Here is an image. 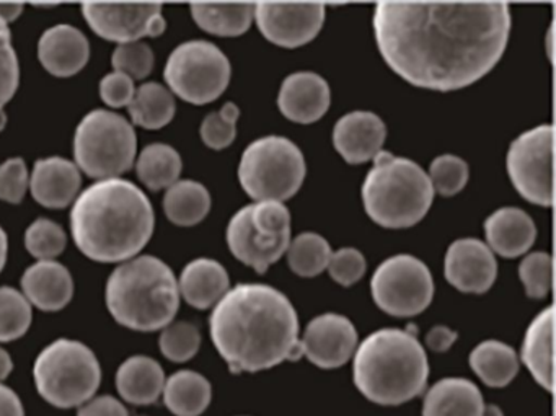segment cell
Segmentation results:
<instances>
[{
	"instance_id": "36",
	"label": "cell",
	"mask_w": 556,
	"mask_h": 416,
	"mask_svg": "<svg viewBox=\"0 0 556 416\" xmlns=\"http://www.w3.org/2000/svg\"><path fill=\"white\" fill-rule=\"evenodd\" d=\"M159 346L167 360L174 363H187L200 351V330L191 322H174L162 331Z\"/></svg>"
},
{
	"instance_id": "41",
	"label": "cell",
	"mask_w": 556,
	"mask_h": 416,
	"mask_svg": "<svg viewBox=\"0 0 556 416\" xmlns=\"http://www.w3.org/2000/svg\"><path fill=\"white\" fill-rule=\"evenodd\" d=\"M519 278L527 298L543 299L552 291L553 259L545 252L527 255L519 265Z\"/></svg>"
},
{
	"instance_id": "35",
	"label": "cell",
	"mask_w": 556,
	"mask_h": 416,
	"mask_svg": "<svg viewBox=\"0 0 556 416\" xmlns=\"http://www.w3.org/2000/svg\"><path fill=\"white\" fill-rule=\"evenodd\" d=\"M34 312L22 292L14 288H0V343L18 340L27 333Z\"/></svg>"
},
{
	"instance_id": "13",
	"label": "cell",
	"mask_w": 556,
	"mask_h": 416,
	"mask_svg": "<svg viewBox=\"0 0 556 416\" xmlns=\"http://www.w3.org/2000/svg\"><path fill=\"white\" fill-rule=\"evenodd\" d=\"M83 12L100 38L119 45L161 37L167 27L159 2H84Z\"/></svg>"
},
{
	"instance_id": "2",
	"label": "cell",
	"mask_w": 556,
	"mask_h": 416,
	"mask_svg": "<svg viewBox=\"0 0 556 416\" xmlns=\"http://www.w3.org/2000/svg\"><path fill=\"white\" fill-rule=\"evenodd\" d=\"M211 338L233 374L260 373L302 357L292 302L268 285H237L214 305Z\"/></svg>"
},
{
	"instance_id": "19",
	"label": "cell",
	"mask_w": 556,
	"mask_h": 416,
	"mask_svg": "<svg viewBox=\"0 0 556 416\" xmlns=\"http://www.w3.org/2000/svg\"><path fill=\"white\" fill-rule=\"evenodd\" d=\"M330 86L315 73H295L286 77L278 96V109L289 122L312 125L330 109Z\"/></svg>"
},
{
	"instance_id": "47",
	"label": "cell",
	"mask_w": 556,
	"mask_h": 416,
	"mask_svg": "<svg viewBox=\"0 0 556 416\" xmlns=\"http://www.w3.org/2000/svg\"><path fill=\"white\" fill-rule=\"evenodd\" d=\"M457 331L445 327V325H435L426 335V344H428L429 350L435 351V353H445L457 341Z\"/></svg>"
},
{
	"instance_id": "28",
	"label": "cell",
	"mask_w": 556,
	"mask_h": 416,
	"mask_svg": "<svg viewBox=\"0 0 556 416\" xmlns=\"http://www.w3.org/2000/svg\"><path fill=\"white\" fill-rule=\"evenodd\" d=\"M190 8L198 27L216 37H240L255 21V2H193Z\"/></svg>"
},
{
	"instance_id": "5",
	"label": "cell",
	"mask_w": 556,
	"mask_h": 416,
	"mask_svg": "<svg viewBox=\"0 0 556 416\" xmlns=\"http://www.w3.org/2000/svg\"><path fill=\"white\" fill-rule=\"evenodd\" d=\"M106 305L129 330H164L180 307V291L170 266L155 256L128 260L106 282Z\"/></svg>"
},
{
	"instance_id": "43",
	"label": "cell",
	"mask_w": 556,
	"mask_h": 416,
	"mask_svg": "<svg viewBox=\"0 0 556 416\" xmlns=\"http://www.w3.org/2000/svg\"><path fill=\"white\" fill-rule=\"evenodd\" d=\"M327 269L331 279H334L338 285L350 288L363 278L367 269V263L359 250L348 247V249L331 252Z\"/></svg>"
},
{
	"instance_id": "26",
	"label": "cell",
	"mask_w": 556,
	"mask_h": 416,
	"mask_svg": "<svg viewBox=\"0 0 556 416\" xmlns=\"http://www.w3.org/2000/svg\"><path fill=\"white\" fill-rule=\"evenodd\" d=\"M165 373L157 361L149 356H132L116 370V389L125 402L152 405L161 399Z\"/></svg>"
},
{
	"instance_id": "12",
	"label": "cell",
	"mask_w": 556,
	"mask_h": 416,
	"mask_svg": "<svg viewBox=\"0 0 556 416\" xmlns=\"http://www.w3.org/2000/svg\"><path fill=\"white\" fill-rule=\"evenodd\" d=\"M552 125L536 126L520 135L507 152V174L520 197L536 206H553Z\"/></svg>"
},
{
	"instance_id": "3",
	"label": "cell",
	"mask_w": 556,
	"mask_h": 416,
	"mask_svg": "<svg viewBox=\"0 0 556 416\" xmlns=\"http://www.w3.org/2000/svg\"><path fill=\"white\" fill-rule=\"evenodd\" d=\"M154 210L144 191L122 178L87 188L71 213V230L84 255L93 262H128L154 234Z\"/></svg>"
},
{
	"instance_id": "9",
	"label": "cell",
	"mask_w": 556,
	"mask_h": 416,
	"mask_svg": "<svg viewBox=\"0 0 556 416\" xmlns=\"http://www.w3.org/2000/svg\"><path fill=\"white\" fill-rule=\"evenodd\" d=\"M135 128L116 113L96 110L77 126L74 138L76 165L89 177L99 180L118 178L136 161Z\"/></svg>"
},
{
	"instance_id": "25",
	"label": "cell",
	"mask_w": 556,
	"mask_h": 416,
	"mask_svg": "<svg viewBox=\"0 0 556 416\" xmlns=\"http://www.w3.org/2000/svg\"><path fill=\"white\" fill-rule=\"evenodd\" d=\"M480 389L464 377L439 380L426 393L422 416H483Z\"/></svg>"
},
{
	"instance_id": "30",
	"label": "cell",
	"mask_w": 556,
	"mask_h": 416,
	"mask_svg": "<svg viewBox=\"0 0 556 416\" xmlns=\"http://www.w3.org/2000/svg\"><path fill=\"white\" fill-rule=\"evenodd\" d=\"M519 357L509 344L497 340H486L478 344L470 353V366L473 373L488 387H506L519 373Z\"/></svg>"
},
{
	"instance_id": "34",
	"label": "cell",
	"mask_w": 556,
	"mask_h": 416,
	"mask_svg": "<svg viewBox=\"0 0 556 416\" xmlns=\"http://www.w3.org/2000/svg\"><path fill=\"white\" fill-rule=\"evenodd\" d=\"M288 263L292 273L301 278H315L327 269L331 247L327 239L315 232H302L288 247Z\"/></svg>"
},
{
	"instance_id": "10",
	"label": "cell",
	"mask_w": 556,
	"mask_h": 416,
	"mask_svg": "<svg viewBox=\"0 0 556 416\" xmlns=\"http://www.w3.org/2000/svg\"><path fill=\"white\" fill-rule=\"evenodd\" d=\"M164 77L175 96L201 106L226 92L232 66L216 45L203 40L187 41L168 58Z\"/></svg>"
},
{
	"instance_id": "52",
	"label": "cell",
	"mask_w": 556,
	"mask_h": 416,
	"mask_svg": "<svg viewBox=\"0 0 556 416\" xmlns=\"http://www.w3.org/2000/svg\"><path fill=\"white\" fill-rule=\"evenodd\" d=\"M483 416H504V413L501 412L500 406L491 405L484 406Z\"/></svg>"
},
{
	"instance_id": "39",
	"label": "cell",
	"mask_w": 556,
	"mask_h": 416,
	"mask_svg": "<svg viewBox=\"0 0 556 416\" xmlns=\"http://www.w3.org/2000/svg\"><path fill=\"white\" fill-rule=\"evenodd\" d=\"M18 80H21V67H18L17 54L12 47L11 31L9 28H0V131L8 123L4 109L14 99Z\"/></svg>"
},
{
	"instance_id": "27",
	"label": "cell",
	"mask_w": 556,
	"mask_h": 416,
	"mask_svg": "<svg viewBox=\"0 0 556 416\" xmlns=\"http://www.w3.org/2000/svg\"><path fill=\"white\" fill-rule=\"evenodd\" d=\"M553 305L543 308L532 324L529 325L523 338L522 361L533 379L546 390L553 392Z\"/></svg>"
},
{
	"instance_id": "42",
	"label": "cell",
	"mask_w": 556,
	"mask_h": 416,
	"mask_svg": "<svg viewBox=\"0 0 556 416\" xmlns=\"http://www.w3.org/2000/svg\"><path fill=\"white\" fill-rule=\"evenodd\" d=\"M112 64L115 73L125 74L132 80H142L152 73L154 53L149 45L141 43V41L119 45L113 53Z\"/></svg>"
},
{
	"instance_id": "48",
	"label": "cell",
	"mask_w": 556,
	"mask_h": 416,
	"mask_svg": "<svg viewBox=\"0 0 556 416\" xmlns=\"http://www.w3.org/2000/svg\"><path fill=\"white\" fill-rule=\"evenodd\" d=\"M0 416H25L21 396L4 383H0Z\"/></svg>"
},
{
	"instance_id": "16",
	"label": "cell",
	"mask_w": 556,
	"mask_h": 416,
	"mask_svg": "<svg viewBox=\"0 0 556 416\" xmlns=\"http://www.w3.org/2000/svg\"><path fill=\"white\" fill-rule=\"evenodd\" d=\"M444 275L448 285L460 292L484 294L496 281V259L481 240H455L445 253Z\"/></svg>"
},
{
	"instance_id": "32",
	"label": "cell",
	"mask_w": 556,
	"mask_h": 416,
	"mask_svg": "<svg viewBox=\"0 0 556 416\" xmlns=\"http://www.w3.org/2000/svg\"><path fill=\"white\" fill-rule=\"evenodd\" d=\"M128 109L135 125L155 131L174 119L177 106L170 90L161 84L149 83L136 90L135 99Z\"/></svg>"
},
{
	"instance_id": "49",
	"label": "cell",
	"mask_w": 556,
	"mask_h": 416,
	"mask_svg": "<svg viewBox=\"0 0 556 416\" xmlns=\"http://www.w3.org/2000/svg\"><path fill=\"white\" fill-rule=\"evenodd\" d=\"M24 12L22 2H0V28H8L9 24L17 21Z\"/></svg>"
},
{
	"instance_id": "20",
	"label": "cell",
	"mask_w": 556,
	"mask_h": 416,
	"mask_svg": "<svg viewBox=\"0 0 556 416\" xmlns=\"http://www.w3.org/2000/svg\"><path fill=\"white\" fill-rule=\"evenodd\" d=\"M89 41L71 25L50 28L38 43V60L54 77L76 76L89 63Z\"/></svg>"
},
{
	"instance_id": "53",
	"label": "cell",
	"mask_w": 556,
	"mask_h": 416,
	"mask_svg": "<svg viewBox=\"0 0 556 416\" xmlns=\"http://www.w3.org/2000/svg\"><path fill=\"white\" fill-rule=\"evenodd\" d=\"M139 416H144V415H139Z\"/></svg>"
},
{
	"instance_id": "7",
	"label": "cell",
	"mask_w": 556,
	"mask_h": 416,
	"mask_svg": "<svg viewBox=\"0 0 556 416\" xmlns=\"http://www.w3.org/2000/svg\"><path fill=\"white\" fill-rule=\"evenodd\" d=\"M34 377L38 393L50 405L79 408L99 390L102 367L87 344L60 338L38 354Z\"/></svg>"
},
{
	"instance_id": "6",
	"label": "cell",
	"mask_w": 556,
	"mask_h": 416,
	"mask_svg": "<svg viewBox=\"0 0 556 416\" xmlns=\"http://www.w3.org/2000/svg\"><path fill=\"white\" fill-rule=\"evenodd\" d=\"M434 201L428 174L416 162L382 151L363 185L367 216L386 229H408L425 219Z\"/></svg>"
},
{
	"instance_id": "1",
	"label": "cell",
	"mask_w": 556,
	"mask_h": 416,
	"mask_svg": "<svg viewBox=\"0 0 556 416\" xmlns=\"http://www.w3.org/2000/svg\"><path fill=\"white\" fill-rule=\"evenodd\" d=\"M377 48L412 86L454 92L494 70L510 34L507 2H379Z\"/></svg>"
},
{
	"instance_id": "23",
	"label": "cell",
	"mask_w": 556,
	"mask_h": 416,
	"mask_svg": "<svg viewBox=\"0 0 556 416\" xmlns=\"http://www.w3.org/2000/svg\"><path fill=\"white\" fill-rule=\"evenodd\" d=\"M484 236L491 252L503 259H517L535 242L536 227L526 211L501 207L484 220Z\"/></svg>"
},
{
	"instance_id": "15",
	"label": "cell",
	"mask_w": 556,
	"mask_h": 416,
	"mask_svg": "<svg viewBox=\"0 0 556 416\" xmlns=\"http://www.w3.org/2000/svg\"><path fill=\"white\" fill-rule=\"evenodd\" d=\"M357 331L350 318L340 314L315 317L301 338L302 356L321 369L344 366L356 353Z\"/></svg>"
},
{
	"instance_id": "44",
	"label": "cell",
	"mask_w": 556,
	"mask_h": 416,
	"mask_svg": "<svg viewBox=\"0 0 556 416\" xmlns=\"http://www.w3.org/2000/svg\"><path fill=\"white\" fill-rule=\"evenodd\" d=\"M30 187L27 165L22 159H11L0 165V200L18 204Z\"/></svg>"
},
{
	"instance_id": "29",
	"label": "cell",
	"mask_w": 556,
	"mask_h": 416,
	"mask_svg": "<svg viewBox=\"0 0 556 416\" xmlns=\"http://www.w3.org/2000/svg\"><path fill=\"white\" fill-rule=\"evenodd\" d=\"M164 403L175 416H200L213 399V387L203 374L178 370L165 380Z\"/></svg>"
},
{
	"instance_id": "33",
	"label": "cell",
	"mask_w": 556,
	"mask_h": 416,
	"mask_svg": "<svg viewBox=\"0 0 556 416\" xmlns=\"http://www.w3.org/2000/svg\"><path fill=\"white\" fill-rule=\"evenodd\" d=\"M181 167L184 162L180 154L172 146L161 142L148 146L136 164L139 180L152 191H161L177 184Z\"/></svg>"
},
{
	"instance_id": "8",
	"label": "cell",
	"mask_w": 556,
	"mask_h": 416,
	"mask_svg": "<svg viewBox=\"0 0 556 416\" xmlns=\"http://www.w3.org/2000/svg\"><path fill=\"white\" fill-rule=\"evenodd\" d=\"M305 174L304 154L282 136L256 139L240 159V185L255 203L291 200L301 190Z\"/></svg>"
},
{
	"instance_id": "46",
	"label": "cell",
	"mask_w": 556,
	"mask_h": 416,
	"mask_svg": "<svg viewBox=\"0 0 556 416\" xmlns=\"http://www.w3.org/2000/svg\"><path fill=\"white\" fill-rule=\"evenodd\" d=\"M77 416H129V413L115 396L102 395L79 406Z\"/></svg>"
},
{
	"instance_id": "17",
	"label": "cell",
	"mask_w": 556,
	"mask_h": 416,
	"mask_svg": "<svg viewBox=\"0 0 556 416\" xmlns=\"http://www.w3.org/2000/svg\"><path fill=\"white\" fill-rule=\"evenodd\" d=\"M291 234L275 236L255 226L245 206L230 219L227 226V245L230 252L243 265L250 266L263 275L288 252Z\"/></svg>"
},
{
	"instance_id": "14",
	"label": "cell",
	"mask_w": 556,
	"mask_h": 416,
	"mask_svg": "<svg viewBox=\"0 0 556 416\" xmlns=\"http://www.w3.org/2000/svg\"><path fill=\"white\" fill-rule=\"evenodd\" d=\"M260 31L276 47L294 48L311 43L325 24L321 2H255Z\"/></svg>"
},
{
	"instance_id": "31",
	"label": "cell",
	"mask_w": 556,
	"mask_h": 416,
	"mask_svg": "<svg viewBox=\"0 0 556 416\" xmlns=\"http://www.w3.org/2000/svg\"><path fill=\"white\" fill-rule=\"evenodd\" d=\"M164 211L175 226H197L210 214V191L198 181L178 180L165 193Z\"/></svg>"
},
{
	"instance_id": "38",
	"label": "cell",
	"mask_w": 556,
	"mask_h": 416,
	"mask_svg": "<svg viewBox=\"0 0 556 416\" xmlns=\"http://www.w3.org/2000/svg\"><path fill=\"white\" fill-rule=\"evenodd\" d=\"M67 237L60 224L50 219H37L25 232V247L40 262L60 256L66 249Z\"/></svg>"
},
{
	"instance_id": "50",
	"label": "cell",
	"mask_w": 556,
	"mask_h": 416,
	"mask_svg": "<svg viewBox=\"0 0 556 416\" xmlns=\"http://www.w3.org/2000/svg\"><path fill=\"white\" fill-rule=\"evenodd\" d=\"M12 369H14V363L11 354L0 348V383H4V380L11 376Z\"/></svg>"
},
{
	"instance_id": "21",
	"label": "cell",
	"mask_w": 556,
	"mask_h": 416,
	"mask_svg": "<svg viewBox=\"0 0 556 416\" xmlns=\"http://www.w3.org/2000/svg\"><path fill=\"white\" fill-rule=\"evenodd\" d=\"M83 178L79 168L63 157L41 159L35 164L30 190L41 206L63 210L79 194Z\"/></svg>"
},
{
	"instance_id": "51",
	"label": "cell",
	"mask_w": 556,
	"mask_h": 416,
	"mask_svg": "<svg viewBox=\"0 0 556 416\" xmlns=\"http://www.w3.org/2000/svg\"><path fill=\"white\" fill-rule=\"evenodd\" d=\"M8 236H5L4 229L0 227V272L4 269L5 262H8Z\"/></svg>"
},
{
	"instance_id": "11",
	"label": "cell",
	"mask_w": 556,
	"mask_h": 416,
	"mask_svg": "<svg viewBox=\"0 0 556 416\" xmlns=\"http://www.w3.org/2000/svg\"><path fill=\"white\" fill-rule=\"evenodd\" d=\"M370 292L380 311L392 317H415L431 304L434 281L428 266L412 255L380 263L370 279Z\"/></svg>"
},
{
	"instance_id": "45",
	"label": "cell",
	"mask_w": 556,
	"mask_h": 416,
	"mask_svg": "<svg viewBox=\"0 0 556 416\" xmlns=\"http://www.w3.org/2000/svg\"><path fill=\"white\" fill-rule=\"evenodd\" d=\"M135 80L122 73L109 74L100 83V96H102L103 102L113 109L129 106L135 99Z\"/></svg>"
},
{
	"instance_id": "37",
	"label": "cell",
	"mask_w": 556,
	"mask_h": 416,
	"mask_svg": "<svg viewBox=\"0 0 556 416\" xmlns=\"http://www.w3.org/2000/svg\"><path fill=\"white\" fill-rule=\"evenodd\" d=\"M428 177L434 193L451 198L464 190L470 177V168L467 162L457 155H439L432 161Z\"/></svg>"
},
{
	"instance_id": "4",
	"label": "cell",
	"mask_w": 556,
	"mask_h": 416,
	"mask_svg": "<svg viewBox=\"0 0 556 416\" xmlns=\"http://www.w3.org/2000/svg\"><path fill=\"white\" fill-rule=\"evenodd\" d=\"M354 383L370 402L396 406L425 392L429 363L412 328H383L356 348Z\"/></svg>"
},
{
	"instance_id": "18",
	"label": "cell",
	"mask_w": 556,
	"mask_h": 416,
	"mask_svg": "<svg viewBox=\"0 0 556 416\" xmlns=\"http://www.w3.org/2000/svg\"><path fill=\"white\" fill-rule=\"evenodd\" d=\"M387 126L376 113L353 112L341 116L333 129V146L344 162L366 164L382 152Z\"/></svg>"
},
{
	"instance_id": "40",
	"label": "cell",
	"mask_w": 556,
	"mask_h": 416,
	"mask_svg": "<svg viewBox=\"0 0 556 416\" xmlns=\"http://www.w3.org/2000/svg\"><path fill=\"white\" fill-rule=\"evenodd\" d=\"M239 116V106L232 102L226 103L219 112L210 113L200 129L204 144L214 151L229 148L236 141Z\"/></svg>"
},
{
	"instance_id": "24",
	"label": "cell",
	"mask_w": 556,
	"mask_h": 416,
	"mask_svg": "<svg viewBox=\"0 0 556 416\" xmlns=\"http://www.w3.org/2000/svg\"><path fill=\"white\" fill-rule=\"evenodd\" d=\"M230 289L227 269L216 260L198 259L185 266L178 291L191 307L206 311L216 305Z\"/></svg>"
},
{
	"instance_id": "22",
	"label": "cell",
	"mask_w": 556,
	"mask_h": 416,
	"mask_svg": "<svg viewBox=\"0 0 556 416\" xmlns=\"http://www.w3.org/2000/svg\"><path fill=\"white\" fill-rule=\"evenodd\" d=\"M22 289L30 304L45 312H58L70 304L74 281L70 269L54 260L38 262L22 276Z\"/></svg>"
}]
</instances>
